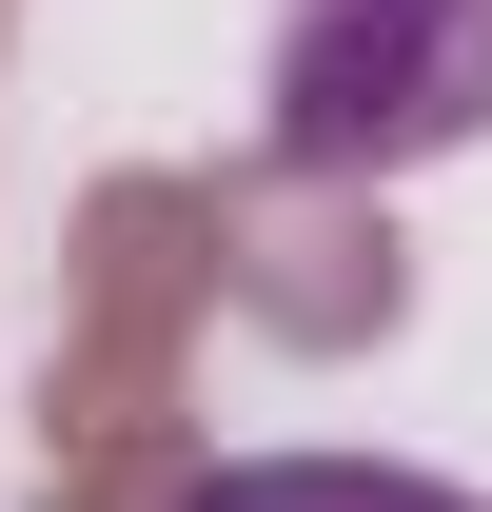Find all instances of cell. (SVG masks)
<instances>
[{"label": "cell", "instance_id": "1", "mask_svg": "<svg viewBox=\"0 0 492 512\" xmlns=\"http://www.w3.org/2000/svg\"><path fill=\"white\" fill-rule=\"evenodd\" d=\"M492 138V0H296L276 20V158L296 178H414Z\"/></svg>", "mask_w": 492, "mask_h": 512}, {"label": "cell", "instance_id": "2", "mask_svg": "<svg viewBox=\"0 0 492 512\" xmlns=\"http://www.w3.org/2000/svg\"><path fill=\"white\" fill-rule=\"evenodd\" d=\"M197 512H473L453 473H394V453H237Z\"/></svg>", "mask_w": 492, "mask_h": 512}]
</instances>
